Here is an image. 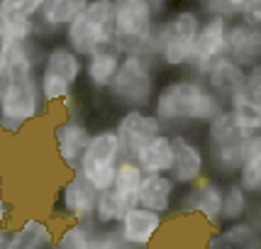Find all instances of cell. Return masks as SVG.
Listing matches in <instances>:
<instances>
[{
    "label": "cell",
    "mask_w": 261,
    "mask_h": 249,
    "mask_svg": "<svg viewBox=\"0 0 261 249\" xmlns=\"http://www.w3.org/2000/svg\"><path fill=\"white\" fill-rule=\"evenodd\" d=\"M225 108H227L232 122L237 124L242 132H247V135L261 132V105L251 101L244 91L237 93L234 98H229Z\"/></svg>",
    "instance_id": "obj_26"
},
{
    "label": "cell",
    "mask_w": 261,
    "mask_h": 249,
    "mask_svg": "<svg viewBox=\"0 0 261 249\" xmlns=\"http://www.w3.org/2000/svg\"><path fill=\"white\" fill-rule=\"evenodd\" d=\"M261 244V230L249 217L229 222L215 235H210L205 242V249H259Z\"/></svg>",
    "instance_id": "obj_22"
},
{
    "label": "cell",
    "mask_w": 261,
    "mask_h": 249,
    "mask_svg": "<svg viewBox=\"0 0 261 249\" xmlns=\"http://www.w3.org/2000/svg\"><path fill=\"white\" fill-rule=\"evenodd\" d=\"M8 215H10V205L5 201V193H3V176H0V227H5Z\"/></svg>",
    "instance_id": "obj_34"
},
{
    "label": "cell",
    "mask_w": 261,
    "mask_h": 249,
    "mask_svg": "<svg viewBox=\"0 0 261 249\" xmlns=\"http://www.w3.org/2000/svg\"><path fill=\"white\" fill-rule=\"evenodd\" d=\"M83 76V57H79L73 49H68L64 42L51 44L44 49L39 68H37V83L42 101L49 105H61L71 110L73 105V91Z\"/></svg>",
    "instance_id": "obj_2"
},
{
    "label": "cell",
    "mask_w": 261,
    "mask_h": 249,
    "mask_svg": "<svg viewBox=\"0 0 261 249\" xmlns=\"http://www.w3.org/2000/svg\"><path fill=\"white\" fill-rule=\"evenodd\" d=\"M91 0H44L37 15V37L44 39L46 34L64 32L68 24L86 10Z\"/></svg>",
    "instance_id": "obj_20"
},
{
    "label": "cell",
    "mask_w": 261,
    "mask_h": 249,
    "mask_svg": "<svg viewBox=\"0 0 261 249\" xmlns=\"http://www.w3.org/2000/svg\"><path fill=\"white\" fill-rule=\"evenodd\" d=\"M244 93H247L254 103L261 105V61H256L254 66L247 68V76H244Z\"/></svg>",
    "instance_id": "obj_31"
},
{
    "label": "cell",
    "mask_w": 261,
    "mask_h": 249,
    "mask_svg": "<svg viewBox=\"0 0 261 249\" xmlns=\"http://www.w3.org/2000/svg\"><path fill=\"white\" fill-rule=\"evenodd\" d=\"M237 181L249 195H261V132L249 135Z\"/></svg>",
    "instance_id": "obj_24"
},
{
    "label": "cell",
    "mask_w": 261,
    "mask_h": 249,
    "mask_svg": "<svg viewBox=\"0 0 261 249\" xmlns=\"http://www.w3.org/2000/svg\"><path fill=\"white\" fill-rule=\"evenodd\" d=\"M95 198L98 191L93 188V183L81 173L79 169L71 171L68 181L61 186L59 191V210L64 213L68 220H93V210H95Z\"/></svg>",
    "instance_id": "obj_15"
},
{
    "label": "cell",
    "mask_w": 261,
    "mask_h": 249,
    "mask_svg": "<svg viewBox=\"0 0 261 249\" xmlns=\"http://www.w3.org/2000/svg\"><path fill=\"white\" fill-rule=\"evenodd\" d=\"M122 52L117 49V44H102L98 49H93L88 57L83 59V79L88 81L93 91H108V86L113 83L117 66H120Z\"/></svg>",
    "instance_id": "obj_19"
},
{
    "label": "cell",
    "mask_w": 261,
    "mask_h": 249,
    "mask_svg": "<svg viewBox=\"0 0 261 249\" xmlns=\"http://www.w3.org/2000/svg\"><path fill=\"white\" fill-rule=\"evenodd\" d=\"M0 249H3V247H0Z\"/></svg>",
    "instance_id": "obj_38"
},
{
    "label": "cell",
    "mask_w": 261,
    "mask_h": 249,
    "mask_svg": "<svg viewBox=\"0 0 261 249\" xmlns=\"http://www.w3.org/2000/svg\"><path fill=\"white\" fill-rule=\"evenodd\" d=\"M12 44H15V39H12V34L8 32L5 22L0 20V73H3V76H5V66H8V57H10Z\"/></svg>",
    "instance_id": "obj_32"
},
{
    "label": "cell",
    "mask_w": 261,
    "mask_h": 249,
    "mask_svg": "<svg viewBox=\"0 0 261 249\" xmlns=\"http://www.w3.org/2000/svg\"><path fill=\"white\" fill-rule=\"evenodd\" d=\"M159 61L151 54H122L108 93L120 108H149L159 88Z\"/></svg>",
    "instance_id": "obj_4"
},
{
    "label": "cell",
    "mask_w": 261,
    "mask_h": 249,
    "mask_svg": "<svg viewBox=\"0 0 261 249\" xmlns=\"http://www.w3.org/2000/svg\"><path fill=\"white\" fill-rule=\"evenodd\" d=\"M120 144L113 127H100L91 135V142L83 152L79 171L93 183L95 191H108L115 181V171L120 164Z\"/></svg>",
    "instance_id": "obj_8"
},
{
    "label": "cell",
    "mask_w": 261,
    "mask_h": 249,
    "mask_svg": "<svg viewBox=\"0 0 261 249\" xmlns=\"http://www.w3.org/2000/svg\"><path fill=\"white\" fill-rule=\"evenodd\" d=\"M127 205L113 193V188L108 191H98L95 198V210H93V222L98 227H115L120 222V217L125 215Z\"/></svg>",
    "instance_id": "obj_29"
},
{
    "label": "cell",
    "mask_w": 261,
    "mask_h": 249,
    "mask_svg": "<svg viewBox=\"0 0 261 249\" xmlns=\"http://www.w3.org/2000/svg\"><path fill=\"white\" fill-rule=\"evenodd\" d=\"M64 44L79 57L115 42V0H91L86 10L64 30Z\"/></svg>",
    "instance_id": "obj_7"
},
{
    "label": "cell",
    "mask_w": 261,
    "mask_h": 249,
    "mask_svg": "<svg viewBox=\"0 0 261 249\" xmlns=\"http://www.w3.org/2000/svg\"><path fill=\"white\" fill-rule=\"evenodd\" d=\"M247 139L249 135L242 132L232 122L227 108L205 124V161L215 179L220 181L237 179L242 159H244V149H247Z\"/></svg>",
    "instance_id": "obj_5"
},
{
    "label": "cell",
    "mask_w": 261,
    "mask_h": 249,
    "mask_svg": "<svg viewBox=\"0 0 261 249\" xmlns=\"http://www.w3.org/2000/svg\"><path fill=\"white\" fill-rule=\"evenodd\" d=\"M142 179H144V171L137 166L135 159H120L117 171H115V181L110 188L127 208H132V205H137V193H139Z\"/></svg>",
    "instance_id": "obj_25"
},
{
    "label": "cell",
    "mask_w": 261,
    "mask_h": 249,
    "mask_svg": "<svg viewBox=\"0 0 261 249\" xmlns=\"http://www.w3.org/2000/svg\"><path fill=\"white\" fill-rule=\"evenodd\" d=\"M225 57L232 59L242 68H249L256 61H261V30L259 27L244 22L242 17L229 20Z\"/></svg>",
    "instance_id": "obj_16"
},
{
    "label": "cell",
    "mask_w": 261,
    "mask_h": 249,
    "mask_svg": "<svg viewBox=\"0 0 261 249\" xmlns=\"http://www.w3.org/2000/svg\"><path fill=\"white\" fill-rule=\"evenodd\" d=\"M229 20L232 17H225V15H207L200 22V30H198V37H195L193 44V54H191V61L186 66L188 76L203 79L205 71L220 57H225Z\"/></svg>",
    "instance_id": "obj_10"
},
{
    "label": "cell",
    "mask_w": 261,
    "mask_h": 249,
    "mask_svg": "<svg viewBox=\"0 0 261 249\" xmlns=\"http://www.w3.org/2000/svg\"><path fill=\"white\" fill-rule=\"evenodd\" d=\"M244 76H247V68H242L227 57H220L205 71L200 81L205 83L207 91L215 93L217 98L227 105L229 98H234L237 93L244 91Z\"/></svg>",
    "instance_id": "obj_18"
},
{
    "label": "cell",
    "mask_w": 261,
    "mask_h": 249,
    "mask_svg": "<svg viewBox=\"0 0 261 249\" xmlns=\"http://www.w3.org/2000/svg\"><path fill=\"white\" fill-rule=\"evenodd\" d=\"M249 215H251V195L239 186L237 179L225 181V191H222V225L247 220Z\"/></svg>",
    "instance_id": "obj_27"
},
{
    "label": "cell",
    "mask_w": 261,
    "mask_h": 249,
    "mask_svg": "<svg viewBox=\"0 0 261 249\" xmlns=\"http://www.w3.org/2000/svg\"><path fill=\"white\" fill-rule=\"evenodd\" d=\"M3 79H5V76H3V73H0V93H3Z\"/></svg>",
    "instance_id": "obj_37"
},
{
    "label": "cell",
    "mask_w": 261,
    "mask_h": 249,
    "mask_svg": "<svg viewBox=\"0 0 261 249\" xmlns=\"http://www.w3.org/2000/svg\"><path fill=\"white\" fill-rule=\"evenodd\" d=\"M200 22L203 17L193 8H178L161 17L154 30V52L159 66L173 71L188 66Z\"/></svg>",
    "instance_id": "obj_3"
},
{
    "label": "cell",
    "mask_w": 261,
    "mask_h": 249,
    "mask_svg": "<svg viewBox=\"0 0 261 249\" xmlns=\"http://www.w3.org/2000/svg\"><path fill=\"white\" fill-rule=\"evenodd\" d=\"M44 0H0V20L3 22H32L42 10Z\"/></svg>",
    "instance_id": "obj_30"
},
{
    "label": "cell",
    "mask_w": 261,
    "mask_h": 249,
    "mask_svg": "<svg viewBox=\"0 0 261 249\" xmlns=\"http://www.w3.org/2000/svg\"><path fill=\"white\" fill-rule=\"evenodd\" d=\"M91 135L93 130L88 127V122L73 110H68L61 117V122L54 127V149H57L59 161L68 171L79 169L83 152H86L88 142H91Z\"/></svg>",
    "instance_id": "obj_13"
},
{
    "label": "cell",
    "mask_w": 261,
    "mask_h": 249,
    "mask_svg": "<svg viewBox=\"0 0 261 249\" xmlns=\"http://www.w3.org/2000/svg\"><path fill=\"white\" fill-rule=\"evenodd\" d=\"M237 17H242L244 22H249V24H254V27L261 30V0H249Z\"/></svg>",
    "instance_id": "obj_33"
},
{
    "label": "cell",
    "mask_w": 261,
    "mask_h": 249,
    "mask_svg": "<svg viewBox=\"0 0 261 249\" xmlns=\"http://www.w3.org/2000/svg\"><path fill=\"white\" fill-rule=\"evenodd\" d=\"M137 166L144 173H169L173 164V147H171V135L161 132L154 139H149L144 147L135 154Z\"/></svg>",
    "instance_id": "obj_23"
},
{
    "label": "cell",
    "mask_w": 261,
    "mask_h": 249,
    "mask_svg": "<svg viewBox=\"0 0 261 249\" xmlns=\"http://www.w3.org/2000/svg\"><path fill=\"white\" fill-rule=\"evenodd\" d=\"M178 198V186L169 173H144L137 193V205L154 210L159 215H169Z\"/></svg>",
    "instance_id": "obj_17"
},
{
    "label": "cell",
    "mask_w": 261,
    "mask_h": 249,
    "mask_svg": "<svg viewBox=\"0 0 261 249\" xmlns=\"http://www.w3.org/2000/svg\"><path fill=\"white\" fill-rule=\"evenodd\" d=\"M117 144H120V157L135 159V154L147 144L149 139L164 132L161 122L151 115L149 108H129L120 115L117 124L113 127Z\"/></svg>",
    "instance_id": "obj_12"
},
{
    "label": "cell",
    "mask_w": 261,
    "mask_h": 249,
    "mask_svg": "<svg viewBox=\"0 0 261 249\" xmlns=\"http://www.w3.org/2000/svg\"><path fill=\"white\" fill-rule=\"evenodd\" d=\"M222 191L225 183L215 176H203L193 186H186V193L176 198V213L178 215L200 217L207 227L222 225Z\"/></svg>",
    "instance_id": "obj_9"
},
{
    "label": "cell",
    "mask_w": 261,
    "mask_h": 249,
    "mask_svg": "<svg viewBox=\"0 0 261 249\" xmlns=\"http://www.w3.org/2000/svg\"><path fill=\"white\" fill-rule=\"evenodd\" d=\"M93 230H95V222H93V220H86V222L68 220V225L64 227L59 235H54L51 249H88Z\"/></svg>",
    "instance_id": "obj_28"
},
{
    "label": "cell",
    "mask_w": 261,
    "mask_h": 249,
    "mask_svg": "<svg viewBox=\"0 0 261 249\" xmlns=\"http://www.w3.org/2000/svg\"><path fill=\"white\" fill-rule=\"evenodd\" d=\"M54 230L42 217H24L17 227L8 230L3 249H51Z\"/></svg>",
    "instance_id": "obj_21"
},
{
    "label": "cell",
    "mask_w": 261,
    "mask_h": 249,
    "mask_svg": "<svg viewBox=\"0 0 261 249\" xmlns=\"http://www.w3.org/2000/svg\"><path fill=\"white\" fill-rule=\"evenodd\" d=\"M149 5H151V10H154V15H156V17H164V15H166V8H169V0H147Z\"/></svg>",
    "instance_id": "obj_35"
},
{
    "label": "cell",
    "mask_w": 261,
    "mask_h": 249,
    "mask_svg": "<svg viewBox=\"0 0 261 249\" xmlns=\"http://www.w3.org/2000/svg\"><path fill=\"white\" fill-rule=\"evenodd\" d=\"M169 135L171 147H173V164H171L169 176L181 188L193 186L207 171L203 142H198L193 135H188V130H178V132H169Z\"/></svg>",
    "instance_id": "obj_11"
},
{
    "label": "cell",
    "mask_w": 261,
    "mask_h": 249,
    "mask_svg": "<svg viewBox=\"0 0 261 249\" xmlns=\"http://www.w3.org/2000/svg\"><path fill=\"white\" fill-rule=\"evenodd\" d=\"M159 17L147 0H115V44L122 54H151Z\"/></svg>",
    "instance_id": "obj_6"
},
{
    "label": "cell",
    "mask_w": 261,
    "mask_h": 249,
    "mask_svg": "<svg viewBox=\"0 0 261 249\" xmlns=\"http://www.w3.org/2000/svg\"><path fill=\"white\" fill-rule=\"evenodd\" d=\"M222 110L225 103L207 91L200 79L188 73L161 83L151 98V115L161 122L164 132L205 127Z\"/></svg>",
    "instance_id": "obj_1"
},
{
    "label": "cell",
    "mask_w": 261,
    "mask_h": 249,
    "mask_svg": "<svg viewBox=\"0 0 261 249\" xmlns=\"http://www.w3.org/2000/svg\"><path fill=\"white\" fill-rule=\"evenodd\" d=\"M5 237H8V230H5V227H0V247L5 244Z\"/></svg>",
    "instance_id": "obj_36"
},
{
    "label": "cell",
    "mask_w": 261,
    "mask_h": 249,
    "mask_svg": "<svg viewBox=\"0 0 261 249\" xmlns=\"http://www.w3.org/2000/svg\"><path fill=\"white\" fill-rule=\"evenodd\" d=\"M164 215L147 210L142 205H132L127 208L125 215L120 217V222L115 225L117 239L132 249H147L154 239L159 237L161 227H164Z\"/></svg>",
    "instance_id": "obj_14"
}]
</instances>
